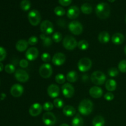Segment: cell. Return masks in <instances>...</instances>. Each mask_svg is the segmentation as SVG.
I'll return each instance as SVG.
<instances>
[{"label": "cell", "instance_id": "1", "mask_svg": "<svg viewBox=\"0 0 126 126\" xmlns=\"http://www.w3.org/2000/svg\"><path fill=\"white\" fill-rule=\"evenodd\" d=\"M110 7L106 2H100L96 6L95 13L100 19H106L110 15Z\"/></svg>", "mask_w": 126, "mask_h": 126}, {"label": "cell", "instance_id": "2", "mask_svg": "<svg viewBox=\"0 0 126 126\" xmlns=\"http://www.w3.org/2000/svg\"><path fill=\"white\" fill-rule=\"evenodd\" d=\"M93 103L89 99L82 100L78 106V111L81 114L84 116L89 115L93 110Z\"/></svg>", "mask_w": 126, "mask_h": 126}, {"label": "cell", "instance_id": "3", "mask_svg": "<svg viewBox=\"0 0 126 126\" xmlns=\"http://www.w3.org/2000/svg\"><path fill=\"white\" fill-rule=\"evenodd\" d=\"M91 81L97 86L103 85L106 81V76L100 71H95L91 75Z\"/></svg>", "mask_w": 126, "mask_h": 126}, {"label": "cell", "instance_id": "4", "mask_svg": "<svg viewBox=\"0 0 126 126\" xmlns=\"http://www.w3.org/2000/svg\"><path fill=\"white\" fill-rule=\"evenodd\" d=\"M28 18L30 23L32 25L37 26L40 23L41 17L39 11L36 9H33L28 13Z\"/></svg>", "mask_w": 126, "mask_h": 126}, {"label": "cell", "instance_id": "5", "mask_svg": "<svg viewBox=\"0 0 126 126\" xmlns=\"http://www.w3.org/2000/svg\"><path fill=\"white\" fill-rule=\"evenodd\" d=\"M92 63L91 59L84 57L80 59L78 63V67L79 70L81 72H86L89 71L92 67Z\"/></svg>", "mask_w": 126, "mask_h": 126}, {"label": "cell", "instance_id": "6", "mask_svg": "<svg viewBox=\"0 0 126 126\" xmlns=\"http://www.w3.org/2000/svg\"><path fill=\"white\" fill-rule=\"evenodd\" d=\"M63 46L66 50H71L78 46V42L75 38L71 36L65 37L63 41Z\"/></svg>", "mask_w": 126, "mask_h": 126}, {"label": "cell", "instance_id": "7", "mask_svg": "<svg viewBox=\"0 0 126 126\" xmlns=\"http://www.w3.org/2000/svg\"><path fill=\"white\" fill-rule=\"evenodd\" d=\"M52 68L49 63H44L39 69V73L43 78H49L52 75Z\"/></svg>", "mask_w": 126, "mask_h": 126}, {"label": "cell", "instance_id": "8", "mask_svg": "<svg viewBox=\"0 0 126 126\" xmlns=\"http://www.w3.org/2000/svg\"><path fill=\"white\" fill-rule=\"evenodd\" d=\"M68 28L71 33L75 35H79L82 33L83 27L78 21H72L68 25Z\"/></svg>", "mask_w": 126, "mask_h": 126}, {"label": "cell", "instance_id": "9", "mask_svg": "<svg viewBox=\"0 0 126 126\" xmlns=\"http://www.w3.org/2000/svg\"><path fill=\"white\" fill-rule=\"evenodd\" d=\"M40 29L42 33L45 34H50L54 32V25L48 20H45L40 25Z\"/></svg>", "mask_w": 126, "mask_h": 126}, {"label": "cell", "instance_id": "10", "mask_svg": "<svg viewBox=\"0 0 126 126\" xmlns=\"http://www.w3.org/2000/svg\"><path fill=\"white\" fill-rule=\"evenodd\" d=\"M43 122L47 126H52L56 123V117L54 113L47 111L44 113L43 116Z\"/></svg>", "mask_w": 126, "mask_h": 126}, {"label": "cell", "instance_id": "11", "mask_svg": "<svg viewBox=\"0 0 126 126\" xmlns=\"http://www.w3.org/2000/svg\"><path fill=\"white\" fill-rule=\"evenodd\" d=\"M62 91L64 97L67 98H71L75 94V89L70 83L63 84L62 87Z\"/></svg>", "mask_w": 126, "mask_h": 126}, {"label": "cell", "instance_id": "12", "mask_svg": "<svg viewBox=\"0 0 126 126\" xmlns=\"http://www.w3.org/2000/svg\"><path fill=\"white\" fill-rule=\"evenodd\" d=\"M15 78L18 82H25L29 79V75L25 70L18 69L15 72Z\"/></svg>", "mask_w": 126, "mask_h": 126}, {"label": "cell", "instance_id": "13", "mask_svg": "<svg viewBox=\"0 0 126 126\" xmlns=\"http://www.w3.org/2000/svg\"><path fill=\"white\" fill-rule=\"evenodd\" d=\"M65 60H66V57H65V54L61 52L55 54L52 59V62L54 65H56V66L62 65L65 62Z\"/></svg>", "mask_w": 126, "mask_h": 126}, {"label": "cell", "instance_id": "14", "mask_svg": "<svg viewBox=\"0 0 126 126\" xmlns=\"http://www.w3.org/2000/svg\"><path fill=\"white\" fill-rule=\"evenodd\" d=\"M10 92H11V94L14 97H16L17 98V97H20L23 92V86L22 85L19 84H14L11 87Z\"/></svg>", "mask_w": 126, "mask_h": 126}, {"label": "cell", "instance_id": "15", "mask_svg": "<svg viewBox=\"0 0 126 126\" xmlns=\"http://www.w3.org/2000/svg\"><path fill=\"white\" fill-rule=\"evenodd\" d=\"M39 55V51L36 47H30L27 50L25 57L30 61H33L38 58Z\"/></svg>", "mask_w": 126, "mask_h": 126}, {"label": "cell", "instance_id": "16", "mask_svg": "<svg viewBox=\"0 0 126 126\" xmlns=\"http://www.w3.org/2000/svg\"><path fill=\"white\" fill-rule=\"evenodd\" d=\"M43 106L38 103H33L29 109V113L32 116L35 117L41 113L43 110Z\"/></svg>", "mask_w": 126, "mask_h": 126}, {"label": "cell", "instance_id": "17", "mask_svg": "<svg viewBox=\"0 0 126 126\" xmlns=\"http://www.w3.org/2000/svg\"><path fill=\"white\" fill-rule=\"evenodd\" d=\"M47 94L51 98H56L60 94V88L56 84H50L47 88Z\"/></svg>", "mask_w": 126, "mask_h": 126}, {"label": "cell", "instance_id": "18", "mask_svg": "<svg viewBox=\"0 0 126 126\" xmlns=\"http://www.w3.org/2000/svg\"><path fill=\"white\" fill-rule=\"evenodd\" d=\"M80 14L79 9L76 6H72L68 9L66 15L70 19H75L79 16Z\"/></svg>", "mask_w": 126, "mask_h": 126}, {"label": "cell", "instance_id": "19", "mask_svg": "<svg viewBox=\"0 0 126 126\" xmlns=\"http://www.w3.org/2000/svg\"><path fill=\"white\" fill-rule=\"evenodd\" d=\"M89 94L92 98H100L103 95V90L98 86H93L89 89Z\"/></svg>", "mask_w": 126, "mask_h": 126}, {"label": "cell", "instance_id": "20", "mask_svg": "<svg viewBox=\"0 0 126 126\" xmlns=\"http://www.w3.org/2000/svg\"><path fill=\"white\" fill-rule=\"evenodd\" d=\"M111 41L113 44L116 45H120L123 44L124 41V36L122 33H114L111 38Z\"/></svg>", "mask_w": 126, "mask_h": 126}, {"label": "cell", "instance_id": "21", "mask_svg": "<svg viewBox=\"0 0 126 126\" xmlns=\"http://www.w3.org/2000/svg\"><path fill=\"white\" fill-rule=\"evenodd\" d=\"M28 43L25 39H20L16 44V48L18 51L23 52L28 48Z\"/></svg>", "mask_w": 126, "mask_h": 126}, {"label": "cell", "instance_id": "22", "mask_svg": "<svg viewBox=\"0 0 126 126\" xmlns=\"http://www.w3.org/2000/svg\"><path fill=\"white\" fill-rule=\"evenodd\" d=\"M98 39L100 43L102 44H107L110 41V39L109 33L107 32H101L98 36Z\"/></svg>", "mask_w": 126, "mask_h": 126}, {"label": "cell", "instance_id": "23", "mask_svg": "<svg viewBox=\"0 0 126 126\" xmlns=\"http://www.w3.org/2000/svg\"><path fill=\"white\" fill-rule=\"evenodd\" d=\"M63 113L66 116L71 117L76 114V110L71 105H66L63 108Z\"/></svg>", "mask_w": 126, "mask_h": 126}, {"label": "cell", "instance_id": "24", "mask_svg": "<svg viewBox=\"0 0 126 126\" xmlns=\"http://www.w3.org/2000/svg\"><path fill=\"white\" fill-rule=\"evenodd\" d=\"M117 84L115 80L113 79H110L106 81L105 83V87L107 91L109 92H113L116 89Z\"/></svg>", "mask_w": 126, "mask_h": 126}, {"label": "cell", "instance_id": "25", "mask_svg": "<svg viewBox=\"0 0 126 126\" xmlns=\"http://www.w3.org/2000/svg\"><path fill=\"white\" fill-rule=\"evenodd\" d=\"M78 75L75 71H70L68 73L66 76V80L70 82H76L78 80Z\"/></svg>", "mask_w": 126, "mask_h": 126}, {"label": "cell", "instance_id": "26", "mask_svg": "<svg viewBox=\"0 0 126 126\" xmlns=\"http://www.w3.org/2000/svg\"><path fill=\"white\" fill-rule=\"evenodd\" d=\"M72 126H83L84 121L79 114H76L72 119Z\"/></svg>", "mask_w": 126, "mask_h": 126}, {"label": "cell", "instance_id": "27", "mask_svg": "<svg viewBox=\"0 0 126 126\" xmlns=\"http://www.w3.org/2000/svg\"><path fill=\"white\" fill-rule=\"evenodd\" d=\"M39 37H40V39H41L42 41H43V44L44 46L49 47L50 46L52 45V39L50 37L46 36L45 34L42 33V34H40Z\"/></svg>", "mask_w": 126, "mask_h": 126}, {"label": "cell", "instance_id": "28", "mask_svg": "<svg viewBox=\"0 0 126 126\" xmlns=\"http://www.w3.org/2000/svg\"><path fill=\"white\" fill-rule=\"evenodd\" d=\"M105 119L101 116H97L92 120L93 126H104Z\"/></svg>", "mask_w": 126, "mask_h": 126}, {"label": "cell", "instance_id": "29", "mask_svg": "<svg viewBox=\"0 0 126 126\" xmlns=\"http://www.w3.org/2000/svg\"><path fill=\"white\" fill-rule=\"evenodd\" d=\"M81 10L84 14H90L92 12V7L90 4L84 3L81 6Z\"/></svg>", "mask_w": 126, "mask_h": 126}, {"label": "cell", "instance_id": "30", "mask_svg": "<svg viewBox=\"0 0 126 126\" xmlns=\"http://www.w3.org/2000/svg\"><path fill=\"white\" fill-rule=\"evenodd\" d=\"M21 9L24 11H27L30 9L31 2L29 0H22L20 4Z\"/></svg>", "mask_w": 126, "mask_h": 126}, {"label": "cell", "instance_id": "31", "mask_svg": "<svg viewBox=\"0 0 126 126\" xmlns=\"http://www.w3.org/2000/svg\"><path fill=\"white\" fill-rule=\"evenodd\" d=\"M78 47L80 50H85L89 47V43L86 40H81L78 43Z\"/></svg>", "mask_w": 126, "mask_h": 126}, {"label": "cell", "instance_id": "32", "mask_svg": "<svg viewBox=\"0 0 126 126\" xmlns=\"http://www.w3.org/2000/svg\"><path fill=\"white\" fill-rule=\"evenodd\" d=\"M55 79L57 83H59L60 84H62L65 83L66 78H65V76H64L63 74L59 73L57 74V75L55 76Z\"/></svg>", "mask_w": 126, "mask_h": 126}, {"label": "cell", "instance_id": "33", "mask_svg": "<svg viewBox=\"0 0 126 126\" xmlns=\"http://www.w3.org/2000/svg\"><path fill=\"white\" fill-rule=\"evenodd\" d=\"M108 74L111 77H116L119 75V70L115 67L110 68L108 69Z\"/></svg>", "mask_w": 126, "mask_h": 126}, {"label": "cell", "instance_id": "34", "mask_svg": "<svg viewBox=\"0 0 126 126\" xmlns=\"http://www.w3.org/2000/svg\"><path fill=\"white\" fill-rule=\"evenodd\" d=\"M54 13L57 16H63L65 14V10L60 6H57L54 9Z\"/></svg>", "mask_w": 126, "mask_h": 126}, {"label": "cell", "instance_id": "35", "mask_svg": "<svg viewBox=\"0 0 126 126\" xmlns=\"http://www.w3.org/2000/svg\"><path fill=\"white\" fill-rule=\"evenodd\" d=\"M4 70L7 73L12 74L15 72L16 68H15L14 65H13L12 64H7L5 66Z\"/></svg>", "mask_w": 126, "mask_h": 126}, {"label": "cell", "instance_id": "36", "mask_svg": "<svg viewBox=\"0 0 126 126\" xmlns=\"http://www.w3.org/2000/svg\"><path fill=\"white\" fill-rule=\"evenodd\" d=\"M118 70L121 73H126V60H123L118 64Z\"/></svg>", "mask_w": 126, "mask_h": 126}, {"label": "cell", "instance_id": "37", "mask_svg": "<svg viewBox=\"0 0 126 126\" xmlns=\"http://www.w3.org/2000/svg\"><path fill=\"white\" fill-rule=\"evenodd\" d=\"M62 39V35L60 32H55L52 35V40L55 43H59L61 41Z\"/></svg>", "mask_w": 126, "mask_h": 126}, {"label": "cell", "instance_id": "38", "mask_svg": "<svg viewBox=\"0 0 126 126\" xmlns=\"http://www.w3.org/2000/svg\"><path fill=\"white\" fill-rule=\"evenodd\" d=\"M64 102L62 99L56 98L54 100V105L57 108H61L63 107Z\"/></svg>", "mask_w": 126, "mask_h": 126}, {"label": "cell", "instance_id": "39", "mask_svg": "<svg viewBox=\"0 0 126 126\" xmlns=\"http://www.w3.org/2000/svg\"><path fill=\"white\" fill-rule=\"evenodd\" d=\"M54 104L50 102H46L43 105V108L46 111H50L54 108Z\"/></svg>", "mask_w": 126, "mask_h": 126}, {"label": "cell", "instance_id": "40", "mask_svg": "<svg viewBox=\"0 0 126 126\" xmlns=\"http://www.w3.org/2000/svg\"><path fill=\"white\" fill-rule=\"evenodd\" d=\"M6 51L4 48L0 47V62L4 60L6 57Z\"/></svg>", "mask_w": 126, "mask_h": 126}, {"label": "cell", "instance_id": "41", "mask_svg": "<svg viewBox=\"0 0 126 126\" xmlns=\"http://www.w3.org/2000/svg\"><path fill=\"white\" fill-rule=\"evenodd\" d=\"M38 38L36 36H32L28 39V44L31 46H33V45H36V44L38 43Z\"/></svg>", "mask_w": 126, "mask_h": 126}, {"label": "cell", "instance_id": "42", "mask_svg": "<svg viewBox=\"0 0 126 126\" xmlns=\"http://www.w3.org/2000/svg\"><path fill=\"white\" fill-rule=\"evenodd\" d=\"M41 59L44 62H49L50 61V55L48 53H43L41 55Z\"/></svg>", "mask_w": 126, "mask_h": 126}, {"label": "cell", "instance_id": "43", "mask_svg": "<svg viewBox=\"0 0 126 126\" xmlns=\"http://www.w3.org/2000/svg\"><path fill=\"white\" fill-rule=\"evenodd\" d=\"M114 95L113 93H111V92H107L105 95H104V98L107 101H111L114 99Z\"/></svg>", "mask_w": 126, "mask_h": 126}, {"label": "cell", "instance_id": "44", "mask_svg": "<svg viewBox=\"0 0 126 126\" xmlns=\"http://www.w3.org/2000/svg\"><path fill=\"white\" fill-rule=\"evenodd\" d=\"M20 66L22 68H25L28 66V62L26 59H22L19 62Z\"/></svg>", "mask_w": 126, "mask_h": 126}, {"label": "cell", "instance_id": "45", "mask_svg": "<svg viewBox=\"0 0 126 126\" xmlns=\"http://www.w3.org/2000/svg\"><path fill=\"white\" fill-rule=\"evenodd\" d=\"M72 0H59V2L63 6H68L71 4Z\"/></svg>", "mask_w": 126, "mask_h": 126}, {"label": "cell", "instance_id": "46", "mask_svg": "<svg viewBox=\"0 0 126 126\" xmlns=\"http://www.w3.org/2000/svg\"><path fill=\"white\" fill-rule=\"evenodd\" d=\"M4 69V66H3V64L2 63L0 62V72L2 71Z\"/></svg>", "mask_w": 126, "mask_h": 126}, {"label": "cell", "instance_id": "47", "mask_svg": "<svg viewBox=\"0 0 126 126\" xmlns=\"http://www.w3.org/2000/svg\"><path fill=\"white\" fill-rule=\"evenodd\" d=\"M5 97H6V95L3 93L1 94V100H3L4 98H5Z\"/></svg>", "mask_w": 126, "mask_h": 126}, {"label": "cell", "instance_id": "48", "mask_svg": "<svg viewBox=\"0 0 126 126\" xmlns=\"http://www.w3.org/2000/svg\"><path fill=\"white\" fill-rule=\"evenodd\" d=\"M60 126H70L68 125L67 124H62L61 125H60Z\"/></svg>", "mask_w": 126, "mask_h": 126}, {"label": "cell", "instance_id": "49", "mask_svg": "<svg viewBox=\"0 0 126 126\" xmlns=\"http://www.w3.org/2000/svg\"><path fill=\"white\" fill-rule=\"evenodd\" d=\"M108 1H109V2H114V1H115V0H108Z\"/></svg>", "mask_w": 126, "mask_h": 126}, {"label": "cell", "instance_id": "50", "mask_svg": "<svg viewBox=\"0 0 126 126\" xmlns=\"http://www.w3.org/2000/svg\"><path fill=\"white\" fill-rule=\"evenodd\" d=\"M124 53H125V54L126 55V46H125V47H124Z\"/></svg>", "mask_w": 126, "mask_h": 126}, {"label": "cell", "instance_id": "51", "mask_svg": "<svg viewBox=\"0 0 126 126\" xmlns=\"http://www.w3.org/2000/svg\"><path fill=\"white\" fill-rule=\"evenodd\" d=\"M125 21H126V17H125Z\"/></svg>", "mask_w": 126, "mask_h": 126}]
</instances>
